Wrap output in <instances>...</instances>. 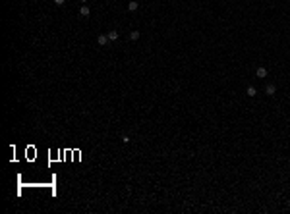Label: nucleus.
Returning a JSON list of instances; mask_svg holds the SVG:
<instances>
[{
    "instance_id": "f257e3e1",
    "label": "nucleus",
    "mask_w": 290,
    "mask_h": 214,
    "mask_svg": "<svg viewBox=\"0 0 290 214\" xmlns=\"http://www.w3.org/2000/svg\"><path fill=\"white\" fill-rule=\"evenodd\" d=\"M97 43H99V45H101V46H106V45H108V43H110L108 35H99V37H97Z\"/></svg>"
},
{
    "instance_id": "f03ea898",
    "label": "nucleus",
    "mask_w": 290,
    "mask_h": 214,
    "mask_svg": "<svg viewBox=\"0 0 290 214\" xmlns=\"http://www.w3.org/2000/svg\"><path fill=\"white\" fill-rule=\"evenodd\" d=\"M89 14H91V10H89L87 4H83V6L79 8V16H81V18H89Z\"/></svg>"
},
{
    "instance_id": "7ed1b4c3",
    "label": "nucleus",
    "mask_w": 290,
    "mask_h": 214,
    "mask_svg": "<svg viewBox=\"0 0 290 214\" xmlns=\"http://www.w3.org/2000/svg\"><path fill=\"white\" fill-rule=\"evenodd\" d=\"M265 93H267L269 97H275V93H277V87H275L273 83H269L267 87H265Z\"/></svg>"
},
{
    "instance_id": "20e7f679",
    "label": "nucleus",
    "mask_w": 290,
    "mask_h": 214,
    "mask_svg": "<svg viewBox=\"0 0 290 214\" xmlns=\"http://www.w3.org/2000/svg\"><path fill=\"white\" fill-rule=\"evenodd\" d=\"M255 75H257V77H267V68L259 66L257 70H255Z\"/></svg>"
},
{
    "instance_id": "39448f33",
    "label": "nucleus",
    "mask_w": 290,
    "mask_h": 214,
    "mask_svg": "<svg viewBox=\"0 0 290 214\" xmlns=\"http://www.w3.org/2000/svg\"><path fill=\"white\" fill-rule=\"evenodd\" d=\"M246 95H248V97H255V95H257V89H255L253 85H250V87L246 89Z\"/></svg>"
},
{
    "instance_id": "423d86ee",
    "label": "nucleus",
    "mask_w": 290,
    "mask_h": 214,
    "mask_svg": "<svg viewBox=\"0 0 290 214\" xmlns=\"http://www.w3.org/2000/svg\"><path fill=\"white\" fill-rule=\"evenodd\" d=\"M137 8H139V4H137L135 0H132V2H130V4H128V10H130V12H135Z\"/></svg>"
},
{
    "instance_id": "0eeeda50",
    "label": "nucleus",
    "mask_w": 290,
    "mask_h": 214,
    "mask_svg": "<svg viewBox=\"0 0 290 214\" xmlns=\"http://www.w3.org/2000/svg\"><path fill=\"white\" fill-rule=\"evenodd\" d=\"M139 35H141L139 31H132V33H130V39H132V41H137V39H139Z\"/></svg>"
},
{
    "instance_id": "6e6552de",
    "label": "nucleus",
    "mask_w": 290,
    "mask_h": 214,
    "mask_svg": "<svg viewBox=\"0 0 290 214\" xmlns=\"http://www.w3.org/2000/svg\"><path fill=\"white\" fill-rule=\"evenodd\" d=\"M106 35H108V39H110V41H116V39H118V33H116V31H108Z\"/></svg>"
},
{
    "instance_id": "1a4fd4ad",
    "label": "nucleus",
    "mask_w": 290,
    "mask_h": 214,
    "mask_svg": "<svg viewBox=\"0 0 290 214\" xmlns=\"http://www.w3.org/2000/svg\"><path fill=\"white\" fill-rule=\"evenodd\" d=\"M120 139H122V143H130V141H132V139H130V135H126V133H124Z\"/></svg>"
},
{
    "instance_id": "9d476101",
    "label": "nucleus",
    "mask_w": 290,
    "mask_h": 214,
    "mask_svg": "<svg viewBox=\"0 0 290 214\" xmlns=\"http://www.w3.org/2000/svg\"><path fill=\"white\" fill-rule=\"evenodd\" d=\"M54 4H56V6H64L66 0H54Z\"/></svg>"
},
{
    "instance_id": "9b49d317",
    "label": "nucleus",
    "mask_w": 290,
    "mask_h": 214,
    "mask_svg": "<svg viewBox=\"0 0 290 214\" xmlns=\"http://www.w3.org/2000/svg\"><path fill=\"white\" fill-rule=\"evenodd\" d=\"M79 2H81V4H87V2H89V0H79Z\"/></svg>"
}]
</instances>
